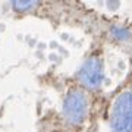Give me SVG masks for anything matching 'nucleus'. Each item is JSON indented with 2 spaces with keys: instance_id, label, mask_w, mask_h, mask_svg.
Here are the masks:
<instances>
[{
  "instance_id": "obj_3",
  "label": "nucleus",
  "mask_w": 132,
  "mask_h": 132,
  "mask_svg": "<svg viewBox=\"0 0 132 132\" xmlns=\"http://www.w3.org/2000/svg\"><path fill=\"white\" fill-rule=\"evenodd\" d=\"M81 82L88 87V88H98L104 78V72H103V63L98 57H90L88 60L84 63V66L81 68L79 73Z\"/></svg>"
},
{
  "instance_id": "obj_5",
  "label": "nucleus",
  "mask_w": 132,
  "mask_h": 132,
  "mask_svg": "<svg viewBox=\"0 0 132 132\" xmlns=\"http://www.w3.org/2000/svg\"><path fill=\"white\" fill-rule=\"evenodd\" d=\"M37 6V2H13V7L19 12H25Z\"/></svg>"
},
{
  "instance_id": "obj_4",
  "label": "nucleus",
  "mask_w": 132,
  "mask_h": 132,
  "mask_svg": "<svg viewBox=\"0 0 132 132\" xmlns=\"http://www.w3.org/2000/svg\"><path fill=\"white\" fill-rule=\"evenodd\" d=\"M112 34H113V37H116L118 40H123V41L131 37V32H129L126 28H123V27H113V28H112Z\"/></svg>"
},
{
  "instance_id": "obj_2",
  "label": "nucleus",
  "mask_w": 132,
  "mask_h": 132,
  "mask_svg": "<svg viewBox=\"0 0 132 132\" xmlns=\"http://www.w3.org/2000/svg\"><path fill=\"white\" fill-rule=\"evenodd\" d=\"M88 100L81 90H72L66 95L63 103V114L66 120L72 125H79L87 116Z\"/></svg>"
},
{
  "instance_id": "obj_1",
  "label": "nucleus",
  "mask_w": 132,
  "mask_h": 132,
  "mask_svg": "<svg viewBox=\"0 0 132 132\" xmlns=\"http://www.w3.org/2000/svg\"><path fill=\"white\" fill-rule=\"evenodd\" d=\"M110 126L113 132H132V93L125 91L114 100Z\"/></svg>"
}]
</instances>
